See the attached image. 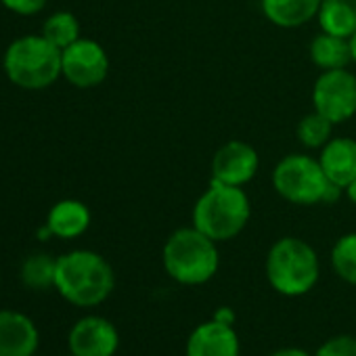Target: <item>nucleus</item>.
<instances>
[{"instance_id": "19", "label": "nucleus", "mask_w": 356, "mask_h": 356, "mask_svg": "<svg viewBox=\"0 0 356 356\" xmlns=\"http://www.w3.org/2000/svg\"><path fill=\"white\" fill-rule=\"evenodd\" d=\"M51 44H55L57 49H67L70 44H74L76 40L82 38V30H80V22L74 13L70 11H57L53 15H49L42 24V32H40Z\"/></svg>"}, {"instance_id": "3", "label": "nucleus", "mask_w": 356, "mask_h": 356, "mask_svg": "<svg viewBox=\"0 0 356 356\" xmlns=\"http://www.w3.org/2000/svg\"><path fill=\"white\" fill-rule=\"evenodd\" d=\"M55 287L70 304L92 308L111 296L115 273L101 254L92 250H74L57 258Z\"/></svg>"}, {"instance_id": "27", "label": "nucleus", "mask_w": 356, "mask_h": 356, "mask_svg": "<svg viewBox=\"0 0 356 356\" xmlns=\"http://www.w3.org/2000/svg\"><path fill=\"white\" fill-rule=\"evenodd\" d=\"M51 237H53V231L44 225V227L38 231V239H40V241H47V239H51Z\"/></svg>"}, {"instance_id": "30", "label": "nucleus", "mask_w": 356, "mask_h": 356, "mask_svg": "<svg viewBox=\"0 0 356 356\" xmlns=\"http://www.w3.org/2000/svg\"><path fill=\"white\" fill-rule=\"evenodd\" d=\"M70 356H74V354H70Z\"/></svg>"}, {"instance_id": "2", "label": "nucleus", "mask_w": 356, "mask_h": 356, "mask_svg": "<svg viewBox=\"0 0 356 356\" xmlns=\"http://www.w3.org/2000/svg\"><path fill=\"white\" fill-rule=\"evenodd\" d=\"M218 245L220 243L204 235L193 225L172 231L161 248V264L165 275L178 285H206L220 268Z\"/></svg>"}, {"instance_id": "1", "label": "nucleus", "mask_w": 356, "mask_h": 356, "mask_svg": "<svg viewBox=\"0 0 356 356\" xmlns=\"http://www.w3.org/2000/svg\"><path fill=\"white\" fill-rule=\"evenodd\" d=\"M270 183L283 202L300 208L333 206L343 197V189L329 181L318 157L310 153L283 155L273 168Z\"/></svg>"}, {"instance_id": "6", "label": "nucleus", "mask_w": 356, "mask_h": 356, "mask_svg": "<svg viewBox=\"0 0 356 356\" xmlns=\"http://www.w3.org/2000/svg\"><path fill=\"white\" fill-rule=\"evenodd\" d=\"M5 76L24 90H44L61 74V49L42 34H28L13 40L3 57Z\"/></svg>"}, {"instance_id": "8", "label": "nucleus", "mask_w": 356, "mask_h": 356, "mask_svg": "<svg viewBox=\"0 0 356 356\" xmlns=\"http://www.w3.org/2000/svg\"><path fill=\"white\" fill-rule=\"evenodd\" d=\"M109 55L92 38H80L61 51V74L76 88H95L109 76Z\"/></svg>"}, {"instance_id": "20", "label": "nucleus", "mask_w": 356, "mask_h": 356, "mask_svg": "<svg viewBox=\"0 0 356 356\" xmlns=\"http://www.w3.org/2000/svg\"><path fill=\"white\" fill-rule=\"evenodd\" d=\"M329 262L333 273L348 285H356V233L337 237L331 248Z\"/></svg>"}, {"instance_id": "22", "label": "nucleus", "mask_w": 356, "mask_h": 356, "mask_svg": "<svg viewBox=\"0 0 356 356\" xmlns=\"http://www.w3.org/2000/svg\"><path fill=\"white\" fill-rule=\"evenodd\" d=\"M314 356H356V337L354 335H335L329 337Z\"/></svg>"}, {"instance_id": "24", "label": "nucleus", "mask_w": 356, "mask_h": 356, "mask_svg": "<svg viewBox=\"0 0 356 356\" xmlns=\"http://www.w3.org/2000/svg\"><path fill=\"white\" fill-rule=\"evenodd\" d=\"M212 318H214V321H220V323H225V325H235L237 314H235V310H233L231 306H218V308L214 310Z\"/></svg>"}, {"instance_id": "4", "label": "nucleus", "mask_w": 356, "mask_h": 356, "mask_svg": "<svg viewBox=\"0 0 356 356\" xmlns=\"http://www.w3.org/2000/svg\"><path fill=\"white\" fill-rule=\"evenodd\" d=\"M252 218V202L245 187L210 181V187L195 200L191 225L216 243L239 237Z\"/></svg>"}, {"instance_id": "14", "label": "nucleus", "mask_w": 356, "mask_h": 356, "mask_svg": "<svg viewBox=\"0 0 356 356\" xmlns=\"http://www.w3.org/2000/svg\"><path fill=\"white\" fill-rule=\"evenodd\" d=\"M321 0H260L264 19L281 30H298L316 22Z\"/></svg>"}, {"instance_id": "25", "label": "nucleus", "mask_w": 356, "mask_h": 356, "mask_svg": "<svg viewBox=\"0 0 356 356\" xmlns=\"http://www.w3.org/2000/svg\"><path fill=\"white\" fill-rule=\"evenodd\" d=\"M270 356H314V354H310V352H306V350H302V348L289 346V348H279V350H275Z\"/></svg>"}, {"instance_id": "7", "label": "nucleus", "mask_w": 356, "mask_h": 356, "mask_svg": "<svg viewBox=\"0 0 356 356\" xmlns=\"http://www.w3.org/2000/svg\"><path fill=\"white\" fill-rule=\"evenodd\" d=\"M312 109L331 120L335 126L356 115V74L348 67L321 72L310 92Z\"/></svg>"}, {"instance_id": "10", "label": "nucleus", "mask_w": 356, "mask_h": 356, "mask_svg": "<svg viewBox=\"0 0 356 356\" xmlns=\"http://www.w3.org/2000/svg\"><path fill=\"white\" fill-rule=\"evenodd\" d=\"M67 343L74 356H113L120 348V333L103 316H84L72 327Z\"/></svg>"}, {"instance_id": "26", "label": "nucleus", "mask_w": 356, "mask_h": 356, "mask_svg": "<svg viewBox=\"0 0 356 356\" xmlns=\"http://www.w3.org/2000/svg\"><path fill=\"white\" fill-rule=\"evenodd\" d=\"M343 200H348L352 206H356V178L343 187Z\"/></svg>"}, {"instance_id": "12", "label": "nucleus", "mask_w": 356, "mask_h": 356, "mask_svg": "<svg viewBox=\"0 0 356 356\" xmlns=\"http://www.w3.org/2000/svg\"><path fill=\"white\" fill-rule=\"evenodd\" d=\"M38 339L32 318L17 310H0V356H32Z\"/></svg>"}, {"instance_id": "15", "label": "nucleus", "mask_w": 356, "mask_h": 356, "mask_svg": "<svg viewBox=\"0 0 356 356\" xmlns=\"http://www.w3.org/2000/svg\"><path fill=\"white\" fill-rule=\"evenodd\" d=\"M90 210L80 200H61L57 202L47 216V227L53 231V237L76 239L84 235L90 227Z\"/></svg>"}, {"instance_id": "18", "label": "nucleus", "mask_w": 356, "mask_h": 356, "mask_svg": "<svg viewBox=\"0 0 356 356\" xmlns=\"http://www.w3.org/2000/svg\"><path fill=\"white\" fill-rule=\"evenodd\" d=\"M333 128H335V124L331 120H327L325 115H321L318 111L312 109L310 113L300 118V122L296 126V136L304 149L321 151L333 138Z\"/></svg>"}, {"instance_id": "11", "label": "nucleus", "mask_w": 356, "mask_h": 356, "mask_svg": "<svg viewBox=\"0 0 356 356\" xmlns=\"http://www.w3.org/2000/svg\"><path fill=\"white\" fill-rule=\"evenodd\" d=\"M241 341L235 325H225L220 321H206L197 325L185 346V356H239Z\"/></svg>"}, {"instance_id": "16", "label": "nucleus", "mask_w": 356, "mask_h": 356, "mask_svg": "<svg viewBox=\"0 0 356 356\" xmlns=\"http://www.w3.org/2000/svg\"><path fill=\"white\" fill-rule=\"evenodd\" d=\"M308 57L318 72L348 67L352 63L350 40L327 32H318L308 44Z\"/></svg>"}, {"instance_id": "9", "label": "nucleus", "mask_w": 356, "mask_h": 356, "mask_svg": "<svg viewBox=\"0 0 356 356\" xmlns=\"http://www.w3.org/2000/svg\"><path fill=\"white\" fill-rule=\"evenodd\" d=\"M212 181L233 187L250 185L260 170V153L245 140H227L220 145L210 163Z\"/></svg>"}, {"instance_id": "21", "label": "nucleus", "mask_w": 356, "mask_h": 356, "mask_svg": "<svg viewBox=\"0 0 356 356\" xmlns=\"http://www.w3.org/2000/svg\"><path fill=\"white\" fill-rule=\"evenodd\" d=\"M57 277V258L49 254H34L22 264V281L30 289H49L55 287Z\"/></svg>"}, {"instance_id": "28", "label": "nucleus", "mask_w": 356, "mask_h": 356, "mask_svg": "<svg viewBox=\"0 0 356 356\" xmlns=\"http://www.w3.org/2000/svg\"><path fill=\"white\" fill-rule=\"evenodd\" d=\"M350 51H352V63L356 65V34L350 38Z\"/></svg>"}, {"instance_id": "29", "label": "nucleus", "mask_w": 356, "mask_h": 356, "mask_svg": "<svg viewBox=\"0 0 356 356\" xmlns=\"http://www.w3.org/2000/svg\"><path fill=\"white\" fill-rule=\"evenodd\" d=\"M32 356H36V354H32Z\"/></svg>"}, {"instance_id": "17", "label": "nucleus", "mask_w": 356, "mask_h": 356, "mask_svg": "<svg viewBox=\"0 0 356 356\" xmlns=\"http://www.w3.org/2000/svg\"><path fill=\"white\" fill-rule=\"evenodd\" d=\"M316 24L321 32L350 40L356 34V0H321Z\"/></svg>"}, {"instance_id": "5", "label": "nucleus", "mask_w": 356, "mask_h": 356, "mask_svg": "<svg viewBox=\"0 0 356 356\" xmlns=\"http://www.w3.org/2000/svg\"><path fill=\"white\" fill-rule=\"evenodd\" d=\"M268 285L285 298H300L312 291L321 279V260L316 250L296 235L277 239L264 260Z\"/></svg>"}, {"instance_id": "23", "label": "nucleus", "mask_w": 356, "mask_h": 356, "mask_svg": "<svg viewBox=\"0 0 356 356\" xmlns=\"http://www.w3.org/2000/svg\"><path fill=\"white\" fill-rule=\"evenodd\" d=\"M49 0H0L7 11L15 13V15H38L44 7H47Z\"/></svg>"}, {"instance_id": "13", "label": "nucleus", "mask_w": 356, "mask_h": 356, "mask_svg": "<svg viewBox=\"0 0 356 356\" xmlns=\"http://www.w3.org/2000/svg\"><path fill=\"white\" fill-rule=\"evenodd\" d=\"M318 161L329 181L343 189L356 178V140L352 136H333L318 151Z\"/></svg>"}]
</instances>
